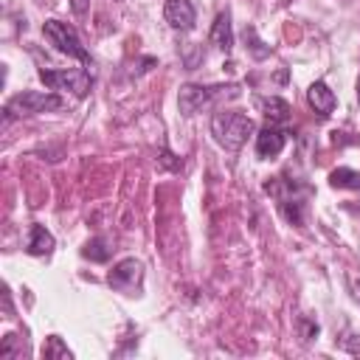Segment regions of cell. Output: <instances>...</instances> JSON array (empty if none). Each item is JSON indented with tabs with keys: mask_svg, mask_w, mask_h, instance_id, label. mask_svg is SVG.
I'll list each match as a JSON object with an SVG mask.
<instances>
[{
	"mask_svg": "<svg viewBox=\"0 0 360 360\" xmlns=\"http://www.w3.org/2000/svg\"><path fill=\"white\" fill-rule=\"evenodd\" d=\"M253 129H256V124H253V118H248L245 112L219 110V112H214V118H211V135H214V141H217L222 149H228V152H239V149L245 146L248 135H253Z\"/></svg>",
	"mask_w": 360,
	"mask_h": 360,
	"instance_id": "6da1fadb",
	"label": "cell"
},
{
	"mask_svg": "<svg viewBox=\"0 0 360 360\" xmlns=\"http://www.w3.org/2000/svg\"><path fill=\"white\" fill-rule=\"evenodd\" d=\"M343 349H346L349 354H360V335H349V338L343 340Z\"/></svg>",
	"mask_w": 360,
	"mask_h": 360,
	"instance_id": "e0dca14e",
	"label": "cell"
},
{
	"mask_svg": "<svg viewBox=\"0 0 360 360\" xmlns=\"http://www.w3.org/2000/svg\"><path fill=\"white\" fill-rule=\"evenodd\" d=\"M357 98H360V79H357Z\"/></svg>",
	"mask_w": 360,
	"mask_h": 360,
	"instance_id": "d6986e66",
	"label": "cell"
},
{
	"mask_svg": "<svg viewBox=\"0 0 360 360\" xmlns=\"http://www.w3.org/2000/svg\"><path fill=\"white\" fill-rule=\"evenodd\" d=\"M107 281H110L112 290L127 292V295H135L141 290V281H143V262L141 259H121L110 270Z\"/></svg>",
	"mask_w": 360,
	"mask_h": 360,
	"instance_id": "5b68a950",
	"label": "cell"
},
{
	"mask_svg": "<svg viewBox=\"0 0 360 360\" xmlns=\"http://www.w3.org/2000/svg\"><path fill=\"white\" fill-rule=\"evenodd\" d=\"M163 17L172 28H180V31H188L194 25V6L188 0H166L163 6Z\"/></svg>",
	"mask_w": 360,
	"mask_h": 360,
	"instance_id": "52a82bcc",
	"label": "cell"
},
{
	"mask_svg": "<svg viewBox=\"0 0 360 360\" xmlns=\"http://www.w3.org/2000/svg\"><path fill=\"white\" fill-rule=\"evenodd\" d=\"M65 101L56 93H39V90H22L14 98L6 101V115L8 118H22V115H37L48 110H59Z\"/></svg>",
	"mask_w": 360,
	"mask_h": 360,
	"instance_id": "3957f363",
	"label": "cell"
},
{
	"mask_svg": "<svg viewBox=\"0 0 360 360\" xmlns=\"http://www.w3.org/2000/svg\"><path fill=\"white\" fill-rule=\"evenodd\" d=\"M307 101H309V107H312L321 118L332 115V110H335V93L329 90L326 82H312L309 90H307Z\"/></svg>",
	"mask_w": 360,
	"mask_h": 360,
	"instance_id": "9c48e42d",
	"label": "cell"
},
{
	"mask_svg": "<svg viewBox=\"0 0 360 360\" xmlns=\"http://www.w3.org/2000/svg\"><path fill=\"white\" fill-rule=\"evenodd\" d=\"M87 3H90V0H70V8H73L76 14H84V11H87Z\"/></svg>",
	"mask_w": 360,
	"mask_h": 360,
	"instance_id": "ac0fdd59",
	"label": "cell"
},
{
	"mask_svg": "<svg viewBox=\"0 0 360 360\" xmlns=\"http://www.w3.org/2000/svg\"><path fill=\"white\" fill-rule=\"evenodd\" d=\"M245 42H248V48H250V53H253L256 59H264V56L270 53V45H264V42L256 37L253 28H245Z\"/></svg>",
	"mask_w": 360,
	"mask_h": 360,
	"instance_id": "2e32d148",
	"label": "cell"
},
{
	"mask_svg": "<svg viewBox=\"0 0 360 360\" xmlns=\"http://www.w3.org/2000/svg\"><path fill=\"white\" fill-rule=\"evenodd\" d=\"M211 42H214L219 51H225V53L233 48V31H231V17H228V11L217 14L214 28H211Z\"/></svg>",
	"mask_w": 360,
	"mask_h": 360,
	"instance_id": "8fae6325",
	"label": "cell"
},
{
	"mask_svg": "<svg viewBox=\"0 0 360 360\" xmlns=\"http://www.w3.org/2000/svg\"><path fill=\"white\" fill-rule=\"evenodd\" d=\"M228 87H202V84H183L177 93V107L183 115H194L197 110H202L217 93H222Z\"/></svg>",
	"mask_w": 360,
	"mask_h": 360,
	"instance_id": "8992f818",
	"label": "cell"
},
{
	"mask_svg": "<svg viewBox=\"0 0 360 360\" xmlns=\"http://www.w3.org/2000/svg\"><path fill=\"white\" fill-rule=\"evenodd\" d=\"M39 79L51 90H68L76 98H84L93 87V76L84 68H68V70H39Z\"/></svg>",
	"mask_w": 360,
	"mask_h": 360,
	"instance_id": "277c9868",
	"label": "cell"
},
{
	"mask_svg": "<svg viewBox=\"0 0 360 360\" xmlns=\"http://www.w3.org/2000/svg\"><path fill=\"white\" fill-rule=\"evenodd\" d=\"M53 236H51V231L45 228V225H31V231H28V242H25V253H31V256H48L51 250H53Z\"/></svg>",
	"mask_w": 360,
	"mask_h": 360,
	"instance_id": "30bf717a",
	"label": "cell"
},
{
	"mask_svg": "<svg viewBox=\"0 0 360 360\" xmlns=\"http://www.w3.org/2000/svg\"><path fill=\"white\" fill-rule=\"evenodd\" d=\"M262 110H264V118L276 127V124H287L290 121V104L278 96H270V98H262Z\"/></svg>",
	"mask_w": 360,
	"mask_h": 360,
	"instance_id": "7c38bea8",
	"label": "cell"
},
{
	"mask_svg": "<svg viewBox=\"0 0 360 360\" xmlns=\"http://www.w3.org/2000/svg\"><path fill=\"white\" fill-rule=\"evenodd\" d=\"M82 256L90 259V262H107V259H110V248H107L104 239H90V242L84 245Z\"/></svg>",
	"mask_w": 360,
	"mask_h": 360,
	"instance_id": "9a60e30c",
	"label": "cell"
},
{
	"mask_svg": "<svg viewBox=\"0 0 360 360\" xmlns=\"http://www.w3.org/2000/svg\"><path fill=\"white\" fill-rule=\"evenodd\" d=\"M42 34H45V39H48L59 53H68V56H73V59L90 65V53H87V48L82 45V39H79V34H76L73 25H68V22H62V20H45Z\"/></svg>",
	"mask_w": 360,
	"mask_h": 360,
	"instance_id": "7a4b0ae2",
	"label": "cell"
},
{
	"mask_svg": "<svg viewBox=\"0 0 360 360\" xmlns=\"http://www.w3.org/2000/svg\"><path fill=\"white\" fill-rule=\"evenodd\" d=\"M284 141H287V132H281L278 127L267 124V127L256 135V155H259V158H276V155L284 149Z\"/></svg>",
	"mask_w": 360,
	"mask_h": 360,
	"instance_id": "ba28073f",
	"label": "cell"
},
{
	"mask_svg": "<svg viewBox=\"0 0 360 360\" xmlns=\"http://www.w3.org/2000/svg\"><path fill=\"white\" fill-rule=\"evenodd\" d=\"M42 357H45V360H70L73 352L62 343L59 335H51V338L45 340V346H42Z\"/></svg>",
	"mask_w": 360,
	"mask_h": 360,
	"instance_id": "5bb4252c",
	"label": "cell"
},
{
	"mask_svg": "<svg viewBox=\"0 0 360 360\" xmlns=\"http://www.w3.org/2000/svg\"><path fill=\"white\" fill-rule=\"evenodd\" d=\"M329 183H332L335 188H354V191H360V172L340 166V169H335V172L329 174Z\"/></svg>",
	"mask_w": 360,
	"mask_h": 360,
	"instance_id": "4fadbf2b",
	"label": "cell"
}]
</instances>
